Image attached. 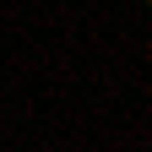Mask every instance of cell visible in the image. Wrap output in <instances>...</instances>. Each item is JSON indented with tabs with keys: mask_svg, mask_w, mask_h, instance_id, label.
I'll use <instances>...</instances> for the list:
<instances>
[{
	"mask_svg": "<svg viewBox=\"0 0 152 152\" xmlns=\"http://www.w3.org/2000/svg\"><path fill=\"white\" fill-rule=\"evenodd\" d=\"M141 6H147V11H152V0H141Z\"/></svg>",
	"mask_w": 152,
	"mask_h": 152,
	"instance_id": "obj_1",
	"label": "cell"
}]
</instances>
